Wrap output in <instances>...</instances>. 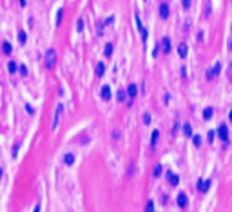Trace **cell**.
I'll list each match as a JSON object with an SVG mask.
<instances>
[{"instance_id": "8fae6325", "label": "cell", "mask_w": 232, "mask_h": 212, "mask_svg": "<svg viewBox=\"0 0 232 212\" xmlns=\"http://www.w3.org/2000/svg\"><path fill=\"white\" fill-rule=\"evenodd\" d=\"M171 49H172L171 38H169V36H163V38H162V51H163L165 55H167V53H171Z\"/></svg>"}, {"instance_id": "44dd1931", "label": "cell", "mask_w": 232, "mask_h": 212, "mask_svg": "<svg viewBox=\"0 0 232 212\" xmlns=\"http://www.w3.org/2000/svg\"><path fill=\"white\" fill-rule=\"evenodd\" d=\"M162 172H163V167H162L160 163L154 165V172H152V174H154V178H160V176H162Z\"/></svg>"}, {"instance_id": "3957f363", "label": "cell", "mask_w": 232, "mask_h": 212, "mask_svg": "<svg viewBox=\"0 0 232 212\" xmlns=\"http://www.w3.org/2000/svg\"><path fill=\"white\" fill-rule=\"evenodd\" d=\"M219 73H221V63L218 62V63H214V67H212V69H209V71H207V78H209V80H214V78L219 75Z\"/></svg>"}, {"instance_id": "30bf717a", "label": "cell", "mask_w": 232, "mask_h": 212, "mask_svg": "<svg viewBox=\"0 0 232 212\" xmlns=\"http://www.w3.org/2000/svg\"><path fill=\"white\" fill-rule=\"evenodd\" d=\"M158 13H160V16H162L163 20H167V18H169V4H167V2H162L160 7H158Z\"/></svg>"}, {"instance_id": "836d02e7", "label": "cell", "mask_w": 232, "mask_h": 212, "mask_svg": "<svg viewBox=\"0 0 232 212\" xmlns=\"http://www.w3.org/2000/svg\"><path fill=\"white\" fill-rule=\"evenodd\" d=\"M26 111H27L29 114H33V112H35V109H33V107H31V105H26Z\"/></svg>"}, {"instance_id": "7a4b0ae2", "label": "cell", "mask_w": 232, "mask_h": 212, "mask_svg": "<svg viewBox=\"0 0 232 212\" xmlns=\"http://www.w3.org/2000/svg\"><path fill=\"white\" fill-rule=\"evenodd\" d=\"M134 20H136V26H138V31H140V35H142V40H143V42H147V38H149V33H147V29L143 27V24H142L140 16L136 15V16H134Z\"/></svg>"}, {"instance_id": "277c9868", "label": "cell", "mask_w": 232, "mask_h": 212, "mask_svg": "<svg viewBox=\"0 0 232 212\" xmlns=\"http://www.w3.org/2000/svg\"><path fill=\"white\" fill-rule=\"evenodd\" d=\"M176 203H178V207H180V208H187V205H189L187 194L185 192H180V194H178V198H176Z\"/></svg>"}, {"instance_id": "5b68a950", "label": "cell", "mask_w": 232, "mask_h": 212, "mask_svg": "<svg viewBox=\"0 0 232 212\" xmlns=\"http://www.w3.org/2000/svg\"><path fill=\"white\" fill-rule=\"evenodd\" d=\"M62 109H64V107H62V105H58L56 111H55V116H53V125H51V129H53V131H56V129H58V120H60Z\"/></svg>"}, {"instance_id": "e575fe53", "label": "cell", "mask_w": 232, "mask_h": 212, "mask_svg": "<svg viewBox=\"0 0 232 212\" xmlns=\"http://www.w3.org/2000/svg\"><path fill=\"white\" fill-rule=\"evenodd\" d=\"M26 4H27V0H20V6H22V7H24Z\"/></svg>"}, {"instance_id": "cb8c5ba5", "label": "cell", "mask_w": 232, "mask_h": 212, "mask_svg": "<svg viewBox=\"0 0 232 212\" xmlns=\"http://www.w3.org/2000/svg\"><path fill=\"white\" fill-rule=\"evenodd\" d=\"M18 40H20V44H26V40H27L26 31H18Z\"/></svg>"}, {"instance_id": "f546056e", "label": "cell", "mask_w": 232, "mask_h": 212, "mask_svg": "<svg viewBox=\"0 0 232 212\" xmlns=\"http://www.w3.org/2000/svg\"><path fill=\"white\" fill-rule=\"evenodd\" d=\"M191 6H192V0H183V9H185V11H187Z\"/></svg>"}, {"instance_id": "8d00e7d4", "label": "cell", "mask_w": 232, "mask_h": 212, "mask_svg": "<svg viewBox=\"0 0 232 212\" xmlns=\"http://www.w3.org/2000/svg\"><path fill=\"white\" fill-rule=\"evenodd\" d=\"M228 120L232 122V109H230V112H228Z\"/></svg>"}, {"instance_id": "d590c367", "label": "cell", "mask_w": 232, "mask_h": 212, "mask_svg": "<svg viewBox=\"0 0 232 212\" xmlns=\"http://www.w3.org/2000/svg\"><path fill=\"white\" fill-rule=\"evenodd\" d=\"M33 212H40V205H36V207H35V210H33Z\"/></svg>"}, {"instance_id": "4dcf8cb0", "label": "cell", "mask_w": 232, "mask_h": 212, "mask_svg": "<svg viewBox=\"0 0 232 212\" xmlns=\"http://www.w3.org/2000/svg\"><path fill=\"white\" fill-rule=\"evenodd\" d=\"M20 75H22V76H27V67H26V65H20Z\"/></svg>"}, {"instance_id": "9c48e42d", "label": "cell", "mask_w": 232, "mask_h": 212, "mask_svg": "<svg viewBox=\"0 0 232 212\" xmlns=\"http://www.w3.org/2000/svg\"><path fill=\"white\" fill-rule=\"evenodd\" d=\"M100 96H102V100L109 102V100H111V85H102V89H100Z\"/></svg>"}, {"instance_id": "8992f818", "label": "cell", "mask_w": 232, "mask_h": 212, "mask_svg": "<svg viewBox=\"0 0 232 212\" xmlns=\"http://www.w3.org/2000/svg\"><path fill=\"white\" fill-rule=\"evenodd\" d=\"M167 181H169V185L176 187L178 183H180V176H178V174H174L172 171H169V172H167Z\"/></svg>"}, {"instance_id": "1f68e13d", "label": "cell", "mask_w": 232, "mask_h": 212, "mask_svg": "<svg viewBox=\"0 0 232 212\" xmlns=\"http://www.w3.org/2000/svg\"><path fill=\"white\" fill-rule=\"evenodd\" d=\"M207 138H209V142L212 143L214 142V131H209V134H207Z\"/></svg>"}, {"instance_id": "52a82bcc", "label": "cell", "mask_w": 232, "mask_h": 212, "mask_svg": "<svg viewBox=\"0 0 232 212\" xmlns=\"http://www.w3.org/2000/svg\"><path fill=\"white\" fill-rule=\"evenodd\" d=\"M218 138H219V140H223V142L228 140V129H227V125H219L218 127Z\"/></svg>"}, {"instance_id": "7c38bea8", "label": "cell", "mask_w": 232, "mask_h": 212, "mask_svg": "<svg viewBox=\"0 0 232 212\" xmlns=\"http://www.w3.org/2000/svg\"><path fill=\"white\" fill-rule=\"evenodd\" d=\"M178 55H180V58H187V55H189V46L185 44V42L178 44Z\"/></svg>"}, {"instance_id": "5bb4252c", "label": "cell", "mask_w": 232, "mask_h": 212, "mask_svg": "<svg viewBox=\"0 0 232 212\" xmlns=\"http://www.w3.org/2000/svg\"><path fill=\"white\" fill-rule=\"evenodd\" d=\"M112 51H114V46L111 44V42H109V44H105V49H103V56H105V58H111V56H112Z\"/></svg>"}, {"instance_id": "7402d4cb", "label": "cell", "mask_w": 232, "mask_h": 212, "mask_svg": "<svg viewBox=\"0 0 232 212\" xmlns=\"http://www.w3.org/2000/svg\"><path fill=\"white\" fill-rule=\"evenodd\" d=\"M145 212H154V201H152V199H147V203H145Z\"/></svg>"}, {"instance_id": "2e32d148", "label": "cell", "mask_w": 232, "mask_h": 212, "mask_svg": "<svg viewBox=\"0 0 232 212\" xmlns=\"http://www.w3.org/2000/svg\"><path fill=\"white\" fill-rule=\"evenodd\" d=\"M7 69H9V73H11V75H15L16 71H20V65H18L16 62H13V60H11V62L7 63Z\"/></svg>"}, {"instance_id": "ba28073f", "label": "cell", "mask_w": 232, "mask_h": 212, "mask_svg": "<svg viewBox=\"0 0 232 212\" xmlns=\"http://www.w3.org/2000/svg\"><path fill=\"white\" fill-rule=\"evenodd\" d=\"M209 189H210V181L209 179H198V190L199 192H209Z\"/></svg>"}, {"instance_id": "d6a6232c", "label": "cell", "mask_w": 232, "mask_h": 212, "mask_svg": "<svg viewBox=\"0 0 232 212\" xmlns=\"http://www.w3.org/2000/svg\"><path fill=\"white\" fill-rule=\"evenodd\" d=\"M112 138H114V140H118V138H120V131H112Z\"/></svg>"}, {"instance_id": "d4e9b609", "label": "cell", "mask_w": 232, "mask_h": 212, "mask_svg": "<svg viewBox=\"0 0 232 212\" xmlns=\"http://www.w3.org/2000/svg\"><path fill=\"white\" fill-rule=\"evenodd\" d=\"M62 15H64V9H58V13H56V26L62 24Z\"/></svg>"}, {"instance_id": "4316f807", "label": "cell", "mask_w": 232, "mask_h": 212, "mask_svg": "<svg viewBox=\"0 0 232 212\" xmlns=\"http://www.w3.org/2000/svg\"><path fill=\"white\" fill-rule=\"evenodd\" d=\"M76 31L80 33V31H83V18H78V22H76Z\"/></svg>"}, {"instance_id": "d6986e66", "label": "cell", "mask_w": 232, "mask_h": 212, "mask_svg": "<svg viewBox=\"0 0 232 212\" xmlns=\"http://www.w3.org/2000/svg\"><path fill=\"white\" fill-rule=\"evenodd\" d=\"M103 75H105V63H102V62H100L98 65H96V76H100V78H102Z\"/></svg>"}, {"instance_id": "83f0119b", "label": "cell", "mask_w": 232, "mask_h": 212, "mask_svg": "<svg viewBox=\"0 0 232 212\" xmlns=\"http://www.w3.org/2000/svg\"><path fill=\"white\" fill-rule=\"evenodd\" d=\"M116 98H118V102H125V91H118Z\"/></svg>"}, {"instance_id": "ac0fdd59", "label": "cell", "mask_w": 232, "mask_h": 212, "mask_svg": "<svg viewBox=\"0 0 232 212\" xmlns=\"http://www.w3.org/2000/svg\"><path fill=\"white\" fill-rule=\"evenodd\" d=\"M183 134H185L187 138H192V125H191V123H185V125H183Z\"/></svg>"}, {"instance_id": "4fadbf2b", "label": "cell", "mask_w": 232, "mask_h": 212, "mask_svg": "<svg viewBox=\"0 0 232 212\" xmlns=\"http://www.w3.org/2000/svg\"><path fill=\"white\" fill-rule=\"evenodd\" d=\"M136 94H138V85L131 83V85L127 87V96H129L131 100H134V98H136Z\"/></svg>"}, {"instance_id": "9a60e30c", "label": "cell", "mask_w": 232, "mask_h": 212, "mask_svg": "<svg viewBox=\"0 0 232 212\" xmlns=\"http://www.w3.org/2000/svg\"><path fill=\"white\" fill-rule=\"evenodd\" d=\"M64 163L71 167L73 163H75V154H73V152H67V154H64Z\"/></svg>"}, {"instance_id": "6da1fadb", "label": "cell", "mask_w": 232, "mask_h": 212, "mask_svg": "<svg viewBox=\"0 0 232 212\" xmlns=\"http://www.w3.org/2000/svg\"><path fill=\"white\" fill-rule=\"evenodd\" d=\"M55 63H56V51L55 49H49L46 53V67L47 69H53V67H55Z\"/></svg>"}, {"instance_id": "f1b7e54d", "label": "cell", "mask_w": 232, "mask_h": 212, "mask_svg": "<svg viewBox=\"0 0 232 212\" xmlns=\"http://www.w3.org/2000/svg\"><path fill=\"white\" fill-rule=\"evenodd\" d=\"M143 123H145V125H149V123H151V114H149V112H145V114H143Z\"/></svg>"}, {"instance_id": "e0dca14e", "label": "cell", "mask_w": 232, "mask_h": 212, "mask_svg": "<svg viewBox=\"0 0 232 212\" xmlns=\"http://www.w3.org/2000/svg\"><path fill=\"white\" fill-rule=\"evenodd\" d=\"M212 114H214L212 107H205L203 109V120H210V118H212Z\"/></svg>"}, {"instance_id": "603a6c76", "label": "cell", "mask_w": 232, "mask_h": 212, "mask_svg": "<svg viewBox=\"0 0 232 212\" xmlns=\"http://www.w3.org/2000/svg\"><path fill=\"white\" fill-rule=\"evenodd\" d=\"M2 49H4V55H11V51H13V47H11V44H9V42H4Z\"/></svg>"}, {"instance_id": "484cf974", "label": "cell", "mask_w": 232, "mask_h": 212, "mask_svg": "<svg viewBox=\"0 0 232 212\" xmlns=\"http://www.w3.org/2000/svg\"><path fill=\"white\" fill-rule=\"evenodd\" d=\"M192 142H194V145H196V147H199V145H201V136H198V134H196V136H192Z\"/></svg>"}, {"instance_id": "ffe728a7", "label": "cell", "mask_w": 232, "mask_h": 212, "mask_svg": "<svg viewBox=\"0 0 232 212\" xmlns=\"http://www.w3.org/2000/svg\"><path fill=\"white\" fill-rule=\"evenodd\" d=\"M158 138H160V131H158V129H154V131H152V134H151V145H152V147L156 145Z\"/></svg>"}, {"instance_id": "74e56055", "label": "cell", "mask_w": 232, "mask_h": 212, "mask_svg": "<svg viewBox=\"0 0 232 212\" xmlns=\"http://www.w3.org/2000/svg\"><path fill=\"white\" fill-rule=\"evenodd\" d=\"M230 71H232V63H230Z\"/></svg>"}]
</instances>
